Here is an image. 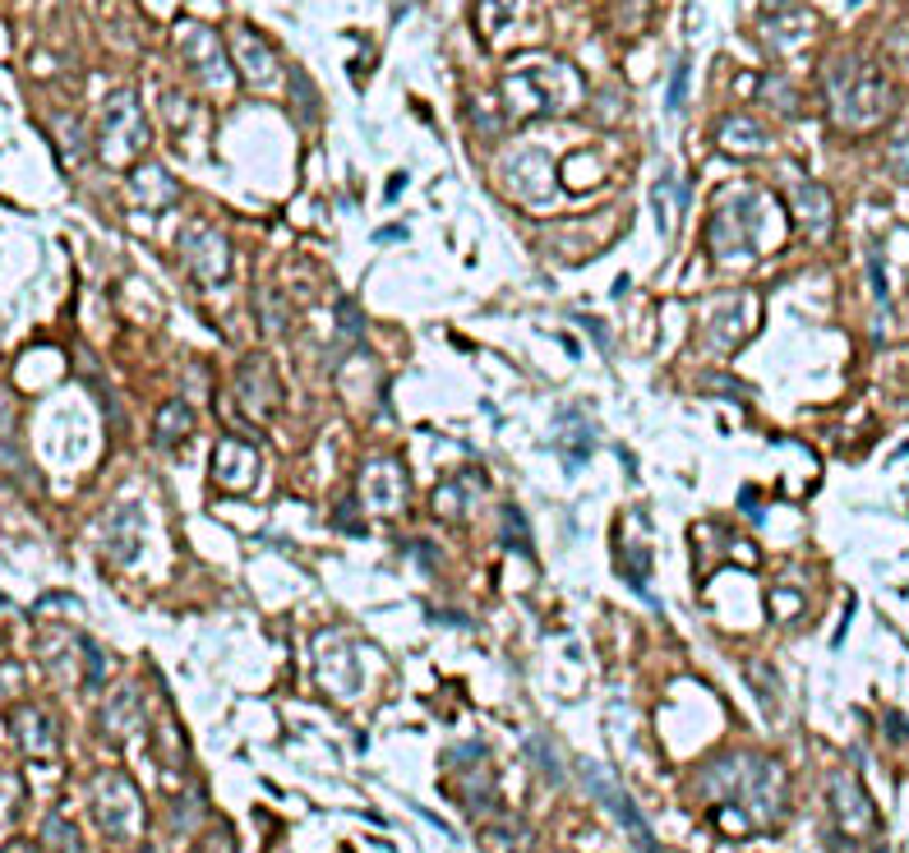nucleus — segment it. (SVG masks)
<instances>
[{
	"label": "nucleus",
	"mask_w": 909,
	"mask_h": 853,
	"mask_svg": "<svg viewBox=\"0 0 909 853\" xmlns=\"http://www.w3.org/2000/svg\"><path fill=\"white\" fill-rule=\"evenodd\" d=\"M480 849L486 853H536V836L521 817L499 812V817H490L486 826H480Z\"/></svg>",
	"instance_id": "obj_21"
},
{
	"label": "nucleus",
	"mask_w": 909,
	"mask_h": 853,
	"mask_svg": "<svg viewBox=\"0 0 909 853\" xmlns=\"http://www.w3.org/2000/svg\"><path fill=\"white\" fill-rule=\"evenodd\" d=\"M356 498L370 512L397 517L406 508V467H402V461H393V457L360 461V471H356Z\"/></svg>",
	"instance_id": "obj_13"
},
{
	"label": "nucleus",
	"mask_w": 909,
	"mask_h": 853,
	"mask_svg": "<svg viewBox=\"0 0 909 853\" xmlns=\"http://www.w3.org/2000/svg\"><path fill=\"white\" fill-rule=\"evenodd\" d=\"M189 434H195V411H189L185 401H167L158 411V424H152V443H158L162 453H176Z\"/></svg>",
	"instance_id": "obj_24"
},
{
	"label": "nucleus",
	"mask_w": 909,
	"mask_h": 853,
	"mask_svg": "<svg viewBox=\"0 0 909 853\" xmlns=\"http://www.w3.org/2000/svg\"><path fill=\"white\" fill-rule=\"evenodd\" d=\"M826 799H831V817H836L840 840H863L877 830V807L868 799V789L859 784V775L836 770L826 780Z\"/></svg>",
	"instance_id": "obj_11"
},
{
	"label": "nucleus",
	"mask_w": 909,
	"mask_h": 853,
	"mask_svg": "<svg viewBox=\"0 0 909 853\" xmlns=\"http://www.w3.org/2000/svg\"><path fill=\"white\" fill-rule=\"evenodd\" d=\"M504 531H499V545L504 549H517V554H531V535H527V517H521L513 503H504Z\"/></svg>",
	"instance_id": "obj_31"
},
{
	"label": "nucleus",
	"mask_w": 909,
	"mask_h": 853,
	"mask_svg": "<svg viewBox=\"0 0 909 853\" xmlns=\"http://www.w3.org/2000/svg\"><path fill=\"white\" fill-rule=\"evenodd\" d=\"M102 729L111 733L115 743H125L130 733L144 729V706H139V688H121L111 696V706L102 710Z\"/></svg>",
	"instance_id": "obj_23"
},
{
	"label": "nucleus",
	"mask_w": 909,
	"mask_h": 853,
	"mask_svg": "<svg viewBox=\"0 0 909 853\" xmlns=\"http://www.w3.org/2000/svg\"><path fill=\"white\" fill-rule=\"evenodd\" d=\"M577 770H582L587 789L595 793V803H601V807H610V812H614V821L628 830V840H632V849H637V853H665V849H661V840L651 836L647 817H642V812H637V803L628 799V793H624V784H618V780H614V775H610L605 766H595V762H582Z\"/></svg>",
	"instance_id": "obj_8"
},
{
	"label": "nucleus",
	"mask_w": 909,
	"mask_h": 853,
	"mask_svg": "<svg viewBox=\"0 0 909 853\" xmlns=\"http://www.w3.org/2000/svg\"><path fill=\"white\" fill-rule=\"evenodd\" d=\"M758 33H762V42L785 55V51H795L803 47L812 33H818V18H812L808 5H799V0H785V5H771L758 14Z\"/></svg>",
	"instance_id": "obj_15"
},
{
	"label": "nucleus",
	"mask_w": 909,
	"mask_h": 853,
	"mask_svg": "<svg viewBox=\"0 0 909 853\" xmlns=\"http://www.w3.org/2000/svg\"><path fill=\"white\" fill-rule=\"evenodd\" d=\"M758 309L762 300L752 290H729L721 296L711 309H707V323H702V337H707V351L711 356H734L744 346V337L758 327Z\"/></svg>",
	"instance_id": "obj_7"
},
{
	"label": "nucleus",
	"mask_w": 909,
	"mask_h": 853,
	"mask_svg": "<svg viewBox=\"0 0 909 853\" xmlns=\"http://www.w3.org/2000/svg\"><path fill=\"white\" fill-rule=\"evenodd\" d=\"M181 259L189 268V277L204 286H222L231 277V240L218 226H204V222L189 226L181 236Z\"/></svg>",
	"instance_id": "obj_12"
},
{
	"label": "nucleus",
	"mask_w": 909,
	"mask_h": 853,
	"mask_svg": "<svg viewBox=\"0 0 909 853\" xmlns=\"http://www.w3.org/2000/svg\"><path fill=\"white\" fill-rule=\"evenodd\" d=\"M315 673H319V683L328 692H356L360 688V669H356V646H352V636H342V632H323L319 642H315Z\"/></svg>",
	"instance_id": "obj_14"
},
{
	"label": "nucleus",
	"mask_w": 909,
	"mask_h": 853,
	"mask_svg": "<svg viewBox=\"0 0 909 853\" xmlns=\"http://www.w3.org/2000/svg\"><path fill=\"white\" fill-rule=\"evenodd\" d=\"M28 467H24V443H19V420L10 411V401L0 397V475L19 480Z\"/></svg>",
	"instance_id": "obj_29"
},
{
	"label": "nucleus",
	"mask_w": 909,
	"mask_h": 853,
	"mask_svg": "<svg viewBox=\"0 0 909 853\" xmlns=\"http://www.w3.org/2000/svg\"><path fill=\"white\" fill-rule=\"evenodd\" d=\"M212 480H218L222 490H231V494H245L249 484L259 480V453H255V443L222 438L218 453H212Z\"/></svg>",
	"instance_id": "obj_18"
},
{
	"label": "nucleus",
	"mask_w": 909,
	"mask_h": 853,
	"mask_svg": "<svg viewBox=\"0 0 909 853\" xmlns=\"http://www.w3.org/2000/svg\"><path fill=\"white\" fill-rule=\"evenodd\" d=\"M14 739L24 743L33 757H47V752H56V725L42 710H14Z\"/></svg>",
	"instance_id": "obj_26"
},
{
	"label": "nucleus",
	"mask_w": 909,
	"mask_h": 853,
	"mask_svg": "<svg viewBox=\"0 0 909 853\" xmlns=\"http://www.w3.org/2000/svg\"><path fill=\"white\" fill-rule=\"evenodd\" d=\"M195 821L204 826V793L189 789L185 799H176V817H171V826H176V836H189V830H195Z\"/></svg>",
	"instance_id": "obj_34"
},
{
	"label": "nucleus",
	"mask_w": 909,
	"mask_h": 853,
	"mask_svg": "<svg viewBox=\"0 0 909 853\" xmlns=\"http://www.w3.org/2000/svg\"><path fill=\"white\" fill-rule=\"evenodd\" d=\"M360 508H365V503H360L356 494L337 503V512H333V521H337V531H342V535H365V521H360Z\"/></svg>",
	"instance_id": "obj_36"
},
{
	"label": "nucleus",
	"mask_w": 909,
	"mask_h": 853,
	"mask_svg": "<svg viewBox=\"0 0 909 853\" xmlns=\"http://www.w3.org/2000/svg\"><path fill=\"white\" fill-rule=\"evenodd\" d=\"M822 92H826L831 121L840 129H877L896 111L892 79L873 61H863V55H836L822 70Z\"/></svg>",
	"instance_id": "obj_2"
},
{
	"label": "nucleus",
	"mask_w": 909,
	"mask_h": 853,
	"mask_svg": "<svg viewBox=\"0 0 909 853\" xmlns=\"http://www.w3.org/2000/svg\"><path fill=\"white\" fill-rule=\"evenodd\" d=\"M255 300H259V333H263L268 342L292 333V309H286V296H282L273 282H263Z\"/></svg>",
	"instance_id": "obj_27"
},
{
	"label": "nucleus",
	"mask_w": 909,
	"mask_h": 853,
	"mask_svg": "<svg viewBox=\"0 0 909 853\" xmlns=\"http://www.w3.org/2000/svg\"><path fill=\"white\" fill-rule=\"evenodd\" d=\"M715 144H721L729 158H758V152H771V129L758 121V115H725L715 125Z\"/></svg>",
	"instance_id": "obj_20"
},
{
	"label": "nucleus",
	"mask_w": 909,
	"mask_h": 853,
	"mask_svg": "<svg viewBox=\"0 0 909 853\" xmlns=\"http://www.w3.org/2000/svg\"><path fill=\"white\" fill-rule=\"evenodd\" d=\"M688 70H692V65H688V51H684L679 61H674V74H670V97H665L670 111L684 107V97H688Z\"/></svg>",
	"instance_id": "obj_37"
},
{
	"label": "nucleus",
	"mask_w": 909,
	"mask_h": 853,
	"mask_svg": "<svg viewBox=\"0 0 909 853\" xmlns=\"http://www.w3.org/2000/svg\"><path fill=\"white\" fill-rule=\"evenodd\" d=\"M236 401L255 424H268L282 411V379H278L268 356L255 351V356H245L236 364Z\"/></svg>",
	"instance_id": "obj_10"
},
{
	"label": "nucleus",
	"mask_w": 909,
	"mask_h": 853,
	"mask_svg": "<svg viewBox=\"0 0 909 853\" xmlns=\"http://www.w3.org/2000/svg\"><path fill=\"white\" fill-rule=\"evenodd\" d=\"M93 817L111 840H130L144 830V799L125 770H102L93 780Z\"/></svg>",
	"instance_id": "obj_5"
},
{
	"label": "nucleus",
	"mask_w": 909,
	"mask_h": 853,
	"mask_svg": "<svg viewBox=\"0 0 909 853\" xmlns=\"http://www.w3.org/2000/svg\"><path fill=\"white\" fill-rule=\"evenodd\" d=\"M98 148H102V158L111 166H125L130 158H139V152L148 148V121L139 111V97H134L130 88L115 92L107 102L102 125H98Z\"/></svg>",
	"instance_id": "obj_6"
},
{
	"label": "nucleus",
	"mask_w": 909,
	"mask_h": 853,
	"mask_svg": "<svg viewBox=\"0 0 909 853\" xmlns=\"http://www.w3.org/2000/svg\"><path fill=\"white\" fill-rule=\"evenodd\" d=\"M130 189H134V203H144V208H167V203H176V194H181L176 181H171V171L158 162L134 166Z\"/></svg>",
	"instance_id": "obj_22"
},
{
	"label": "nucleus",
	"mask_w": 909,
	"mask_h": 853,
	"mask_svg": "<svg viewBox=\"0 0 909 853\" xmlns=\"http://www.w3.org/2000/svg\"><path fill=\"white\" fill-rule=\"evenodd\" d=\"M651 203H655V222H661V231L670 236V231H674V208H688V176L665 171V176L655 181V189H651Z\"/></svg>",
	"instance_id": "obj_28"
},
{
	"label": "nucleus",
	"mask_w": 909,
	"mask_h": 853,
	"mask_svg": "<svg viewBox=\"0 0 909 853\" xmlns=\"http://www.w3.org/2000/svg\"><path fill=\"white\" fill-rule=\"evenodd\" d=\"M337 342H342V351H360L365 346V314L356 300L337 305Z\"/></svg>",
	"instance_id": "obj_30"
},
{
	"label": "nucleus",
	"mask_w": 909,
	"mask_h": 853,
	"mask_svg": "<svg viewBox=\"0 0 909 853\" xmlns=\"http://www.w3.org/2000/svg\"><path fill=\"white\" fill-rule=\"evenodd\" d=\"M231 55H236V65H241V79L249 88H278L282 84V61H278V51L263 42V37L255 28H236V37H231Z\"/></svg>",
	"instance_id": "obj_17"
},
{
	"label": "nucleus",
	"mask_w": 909,
	"mask_h": 853,
	"mask_svg": "<svg viewBox=\"0 0 909 853\" xmlns=\"http://www.w3.org/2000/svg\"><path fill=\"white\" fill-rule=\"evenodd\" d=\"M107 527L115 531V540H107V554L115 558V564H130V558L139 554V508H130V503H121V508L111 512Z\"/></svg>",
	"instance_id": "obj_25"
},
{
	"label": "nucleus",
	"mask_w": 909,
	"mask_h": 853,
	"mask_svg": "<svg viewBox=\"0 0 909 853\" xmlns=\"http://www.w3.org/2000/svg\"><path fill=\"white\" fill-rule=\"evenodd\" d=\"M789 212H795V226L808 240H826L831 226H836V203H831V189L818 181H789Z\"/></svg>",
	"instance_id": "obj_16"
},
{
	"label": "nucleus",
	"mask_w": 909,
	"mask_h": 853,
	"mask_svg": "<svg viewBox=\"0 0 909 853\" xmlns=\"http://www.w3.org/2000/svg\"><path fill=\"white\" fill-rule=\"evenodd\" d=\"M527 757H531V766L545 775L550 784H564V762L554 757V747H550V739H527Z\"/></svg>",
	"instance_id": "obj_33"
},
{
	"label": "nucleus",
	"mask_w": 909,
	"mask_h": 853,
	"mask_svg": "<svg viewBox=\"0 0 909 853\" xmlns=\"http://www.w3.org/2000/svg\"><path fill=\"white\" fill-rule=\"evenodd\" d=\"M698 789L711 803H739L752 826H771L785 817V770L762 752H725L711 757L698 775Z\"/></svg>",
	"instance_id": "obj_1"
},
{
	"label": "nucleus",
	"mask_w": 909,
	"mask_h": 853,
	"mask_svg": "<svg viewBox=\"0 0 909 853\" xmlns=\"http://www.w3.org/2000/svg\"><path fill=\"white\" fill-rule=\"evenodd\" d=\"M886 171H892L900 185H909V121H900L892 144H886Z\"/></svg>",
	"instance_id": "obj_32"
},
{
	"label": "nucleus",
	"mask_w": 909,
	"mask_h": 853,
	"mask_svg": "<svg viewBox=\"0 0 909 853\" xmlns=\"http://www.w3.org/2000/svg\"><path fill=\"white\" fill-rule=\"evenodd\" d=\"M573 92H577V70H568L564 61H550V55L513 65L504 74V84H499V97H504L508 115H517V121L564 111L573 102Z\"/></svg>",
	"instance_id": "obj_4"
},
{
	"label": "nucleus",
	"mask_w": 909,
	"mask_h": 853,
	"mask_svg": "<svg viewBox=\"0 0 909 853\" xmlns=\"http://www.w3.org/2000/svg\"><path fill=\"white\" fill-rule=\"evenodd\" d=\"M379 240H406V226H383Z\"/></svg>",
	"instance_id": "obj_39"
},
{
	"label": "nucleus",
	"mask_w": 909,
	"mask_h": 853,
	"mask_svg": "<svg viewBox=\"0 0 909 853\" xmlns=\"http://www.w3.org/2000/svg\"><path fill=\"white\" fill-rule=\"evenodd\" d=\"M762 97H766V102L776 107V111H785V115H795V111H799V92L789 88V84L781 79V74H766V79H762Z\"/></svg>",
	"instance_id": "obj_35"
},
{
	"label": "nucleus",
	"mask_w": 909,
	"mask_h": 853,
	"mask_svg": "<svg viewBox=\"0 0 909 853\" xmlns=\"http://www.w3.org/2000/svg\"><path fill=\"white\" fill-rule=\"evenodd\" d=\"M499 181L521 203H550L554 199V162L545 148H513L499 162Z\"/></svg>",
	"instance_id": "obj_9"
},
{
	"label": "nucleus",
	"mask_w": 909,
	"mask_h": 853,
	"mask_svg": "<svg viewBox=\"0 0 909 853\" xmlns=\"http://www.w3.org/2000/svg\"><path fill=\"white\" fill-rule=\"evenodd\" d=\"M195 853H236V840H231V826H212L199 836Z\"/></svg>",
	"instance_id": "obj_38"
},
{
	"label": "nucleus",
	"mask_w": 909,
	"mask_h": 853,
	"mask_svg": "<svg viewBox=\"0 0 909 853\" xmlns=\"http://www.w3.org/2000/svg\"><path fill=\"white\" fill-rule=\"evenodd\" d=\"M776 208H771V199L762 189H729L721 203H715L711 212V222H707V245H711V255L721 259V263H748V259H758L766 255L771 245H776Z\"/></svg>",
	"instance_id": "obj_3"
},
{
	"label": "nucleus",
	"mask_w": 909,
	"mask_h": 853,
	"mask_svg": "<svg viewBox=\"0 0 909 853\" xmlns=\"http://www.w3.org/2000/svg\"><path fill=\"white\" fill-rule=\"evenodd\" d=\"M181 51H185L189 70H195L204 84H226V51H222V42H218V33H212V28L185 24L181 28Z\"/></svg>",
	"instance_id": "obj_19"
}]
</instances>
